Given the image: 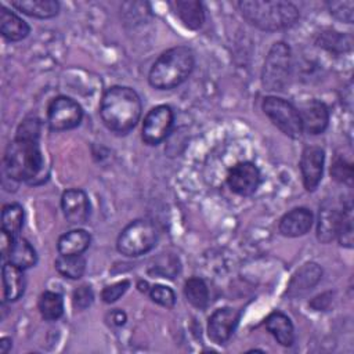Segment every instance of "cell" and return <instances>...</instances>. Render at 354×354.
I'll list each match as a JSON object with an SVG mask.
<instances>
[{"instance_id": "cell-1", "label": "cell", "mask_w": 354, "mask_h": 354, "mask_svg": "<svg viewBox=\"0 0 354 354\" xmlns=\"http://www.w3.org/2000/svg\"><path fill=\"white\" fill-rule=\"evenodd\" d=\"M41 124L36 118H26L17 129L15 138L4 152V171L14 181L33 183L44 167L43 153L39 145Z\"/></svg>"}, {"instance_id": "cell-2", "label": "cell", "mask_w": 354, "mask_h": 354, "mask_svg": "<svg viewBox=\"0 0 354 354\" xmlns=\"http://www.w3.org/2000/svg\"><path fill=\"white\" fill-rule=\"evenodd\" d=\"M141 109L140 95L126 86L109 87L100 102V116L104 124L118 134H126L136 127Z\"/></svg>"}, {"instance_id": "cell-3", "label": "cell", "mask_w": 354, "mask_h": 354, "mask_svg": "<svg viewBox=\"0 0 354 354\" xmlns=\"http://www.w3.org/2000/svg\"><path fill=\"white\" fill-rule=\"evenodd\" d=\"M194 66V51L185 46H176L156 58L149 69L148 82L153 88L170 90L185 82Z\"/></svg>"}, {"instance_id": "cell-4", "label": "cell", "mask_w": 354, "mask_h": 354, "mask_svg": "<svg viewBox=\"0 0 354 354\" xmlns=\"http://www.w3.org/2000/svg\"><path fill=\"white\" fill-rule=\"evenodd\" d=\"M242 17L261 30L275 32L293 26L299 19V10L290 1L242 0L238 3Z\"/></svg>"}, {"instance_id": "cell-5", "label": "cell", "mask_w": 354, "mask_h": 354, "mask_svg": "<svg viewBox=\"0 0 354 354\" xmlns=\"http://www.w3.org/2000/svg\"><path fill=\"white\" fill-rule=\"evenodd\" d=\"M158 242V230L151 220L137 218L129 223L116 241L118 250L129 257L148 253Z\"/></svg>"}, {"instance_id": "cell-6", "label": "cell", "mask_w": 354, "mask_h": 354, "mask_svg": "<svg viewBox=\"0 0 354 354\" xmlns=\"http://www.w3.org/2000/svg\"><path fill=\"white\" fill-rule=\"evenodd\" d=\"M292 76V51L283 41H277L271 46L266 55L261 82L268 91H282Z\"/></svg>"}, {"instance_id": "cell-7", "label": "cell", "mask_w": 354, "mask_h": 354, "mask_svg": "<svg viewBox=\"0 0 354 354\" xmlns=\"http://www.w3.org/2000/svg\"><path fill=\"white\" fill-rule=\"evenodd\" d=\"M261 109L272 124L277 126L285 136L290 138H299L301 136L303 129L297 108L288 100L277 95L264 97Z\"/></svg>"}, {"instance_id": "cell-8", "label": "cell", "mask_w": 354, "mask_h": 354, "mask_svg": "<svg viewBox=\"0 0 354 354\" xmlns=\"http://www.w3.org/2000/svg\"><path fill=\"white\" fill-rule=\"evenodd\" d=\"M83 119L82 106L66 95L55 97L47 108V123L54 131L75 129Z\"/></svg>"}, {"instance_id": "cell-9", "label": "cell", "mask_w": 354, "mask_h": 354, "mask_svg": "<svg viewBox=\"0 0 354 354\" xmlns=\"http://www.w3.org/2000/svg\"><path fill=\"white\" fill-rule=\"evenodd\" d=\"M174 115L169 105H158L152 108L144 118L141 138L148 145L160 144L173 127Z\"/></svg>"}, {"instance_id": "cell-10", "label": "cell", "mask_w": 354, "mask_h": 354, "mask_svg": "<svg viewBox=\"0 0 354 354\" xmlns=\"http://www.w3.org/2000/svg\"><path fill=\"white\" fill-rule=\"evenodd\" d=\"M261 183L259 167L252 162H239L234 165L227 174V184L232 192L241 196L253 195Z\"/></svg>"}, {"instance_id": "cell-11", "label": "cell", "mask_w": 354, "mask_h": 354, "mask_svg": "<svg viewBox=\"0 0 354 354\" xmlns=\"http://www.w3.org/2000/svg\"><path fill=\"white\" fill-rule=\"evenodd\" d=\"M325 152L321 147L310 145L301 152L299 167L301 173L303 185L307 191H315L321 183L324 173Z\"/></svg>"}, {"instance_id": "cell-12", "label": "cell", "mask_w": 354, "mask_h": 354, "mask_svg": "<svg viewBox=\"0 0 354 354\" xmlns=\"http://www.w3.org/2000/svg\"><path fill=\"white\" fill-rule=\"evenodd\" d=\"M239 322V311L231 307L217 308L207 322V336L214 344H224L230 340Z\"/></svg>"}, {"instance_id": "cell-13", "label": "cell", "mask_w": 354, "mask_h": 354, "mask_svg": "<svg viewBox=\"0 0 354 354\" xmlns=\"http://www.w3.org/2000/svg\"><path fill=\"white\" fill-rule=\"evenodd\" d=\"M297 112L304 133L321 134L326 130L329 123V111L322 101L315 98L307 100L300 104Z\"/></svg>"}, {"instance_id": "cell-14", "label": "cell", "mask_w": 354, "mask_h": 354, "mask_svg": "<svg viewBox=\"0 0 354 354\" xmlns=\"http://www.w3.org/2000/svg\"><path fill=\"white\" fill-rule=\"evenodd\" d=\"M61 209L69 224H83L90 214V201L80 188H69L61 196Z\"/></svg>"}, {"instance_id": "cell-15", "label": "cell", "mask_w": 354, "mask_h": 354, "mask_svg": "<svg viewBox=\"0 0 354 354\" xmlns=\"http://www.w3.org/2000/svg\"><path fill=\"white\" fill-rule=\"evenodd\" d=\"M313 221L314 216L310 209L295 207L281 217L278 223V230L283 236L296 238L307 234L313 225Z\"/></svg>"}, {"instance_id": "cell-16", "label": "cell", "mask_w": 354, "mask_h": 354, "mask_svg": "<svg viewBox=\"0 0 354 354\" xmlns=\"http://www.w3.org/2000/svg\"><path fill=\"white\" fill-rule=\"evenodd\" d=\"M322 270L317 263L303 264L293 275L288 285L286 295L289 297H297L311 290L321 279Z\"/></svg>"}, {"instance_id": "cell-17", "label": "cell", "mask_w": 354, "mask_h": 354, "mask_svg": "<svg viewBox=\"0 0 354 354\" xmlns=\"http://www.w3.org/2000/svg\"><path fill=\"white\" fill-rule=\"evenodd\" d=\"M340 213H342V207H339L330 199H326L319 206L318 224H317V238L319 239V242L329 243L336 236Z\"/></svg>"}, {"instance_id": "cell-18", "label": "cell", "mask_w": 354, "mask_h": 354, "mask_svg": "<svg viewBox=\"0 0 354 354\" xmlns=\"http://www.w3.org/2000/svg\"><path fill=\"white\" fill-rule=\"evenodd\" d=\"M1 281H3V292L4 299L7 301H17L25 292L26 281L24 275V270L11 264L10 261L6 263L1 268Z\"/></svg>"}, {"instance_id": "cell-19", "label": "cell", "mask_w": 354, "mask_h": 354, "mask_svg": "<svg viewBox=\"0 0 354 354\" xmlns=\"http://www.w3.org/2000/svg\"><path fill=\"white\" fill-rule=\"evenodd\" d=\"M266 329L283 347H290L295 342L293 324L290 318L281 311H272L266 318Z\"/></svg>"}, {"instance_id": "cell-20", "label": "cell", "mask_w": 354, "mask_h": 354, "mask_svg": "<svg viewBox=\"0 0 354 354\" xmlns=\"http://www.w3.org/2000/svg\"><path fill=\"white\" fill-rule=\"evenodd\" d=\"M30 32L29 25L14 11L0 7V33L8 41H19Z\"/></svg>"}, {"instance_id": "cell-21", "label": "cell", "mask_w": 354, "mask_h": 354, "mask_svg": "<svg viewBox=\"0 0 354 354\" xmlns=\"http://www.w3.org/2000/svg\"><path fill=\"white\" fill-rule=\"evenodd\" d=\"M176 14L181 22L192 30L202 28L205 22V8L198 0H177L174 3Z\"/></svg>"}, {"instance_id": "cell-22", "label": "cell", "mask_w": 354, "mask_h": 354, "mask_svg": "<svg viewBox=\"0 0 354 354\" xmlns=\"http://www.w3.org/2000/svg\"><path fill=\"white\" fill-rule=\"evenodd\" d=\"M11 6L29 17L40 19L53 18L59 11V3L57 0H14Z\"/></svg>"}, {"instance_id": "cell-23", "label": "cell", "mask_w": 354, "mask_h": 354, "mask_svg": "<svg viewBox=\"0 0 354 354\" xmlns=\"http://www.w3.org/2000/svg\"><path fill=\"white\" fill-rule=\"evenodd\" d=\"M90 242V234L83 228H76L59 236L57 249L59 254H82L88 249Z\"/></svg>"}, {"instance_id": "cell-24", "label": "cell", "mask_w": 354, "mask_h": 354, "mask_svg": "<svg viewBox=\"0 0 354 354\" xmlns=\"http://www.w3.org/2000/svg\"><path fill=\"white\" fill-rule=\"evenodd\" d=\"M8 261L21 270H26L37 263V254L28 239L17 236L8 253Z\"/></svg>"}, {"instance_id": "cell-25", "label": "cell", "mask_w": 354, "mask_h": 354, "mask_svg": "<svg viewBox=\"0 0 354 354\" xmlns=\"http://www.w3.org/2000/svg\"><path fill=\"white\" fill-rule=\"evenodd\" d=\"M180 260L176 254L160 253L151 261L148 267V274L158 278L173 279L180 272Z\"/></svg>"}, {"instance_id": "cell-26", "label": "cell", "mask_w": 354, "mask_h": 354, "mask_svg": "<svg viewBox=\"0 0 354 354\" xmlns=\"http://www.w3.org/2000/svg\"><path fill=\"white\" fill-rule=\"evenodd\" d=\"M37 307L43 319L57 321L64 314V299L58 292L46 290L40 295Z\"/></svg>"}, {"instance_id": "cell-27", "label": "cell", "mask_w": 354, "mask_h": 354, "mask_svg": "<svg viewBox=\"0 0 354 354\" xmlns=\"http://www.w3.org/2000/svg\"><path fill=\"white\" fill-rule=\"evenodd\" d=\"M54 266L58 274L69 279H79L86 271V260L82 254H59Z\"/></svg>"}, {"instance_id": "cell-28", "label": "cell", "mask_w": 354, "mask_h": 354, "mask_svg": "<svg viewBox=\"0 0 354 354\" xmlns=\"http://www.w3.org/2000/svg\"><path fill=\"white\" fill-rule=\"evenodd\" d=\"M315 43L319 47H322L330 53H335V54L350 51L351 44H353L350 35H343L340 32L330 30V29L318 33Z\"/></svg>"}, {"instance_id": "cell-29", "label": "cell", "mask_w": 354, "mask_h": 354, "mask_svg": "<svg viewBox=\"0 0 354 354\" xmlns=\"http://www.w3.org/2000/svg\"><path fill=\"white\" fill-rule=\"evenodd\" d=\"M24 225V209L19 203H7L1 210V231L17 238Z\"/></svg>"}, {"instance_id": "cell-30", "label": "cell", "mask_w": 354, "mask_h": 354, "mask_svg": "<svg viewBox=\"0 0 354 354\" xmlns=\"http://www.w3.org/2000/svg\"><path fill=\"white\" fill-rule=\"evenodd\" d=\"M184 296L195 308H205L209 303V289L202 278L191 277L184 283Z\"/></svg>"}, {"instance_id": "cell-31", "label": "cell", "mask_w": 354, "mask_h": 354, "mask_svg": "<svg viewBox=\"0 0 354 354\" xmlns=\"http://www.w3.org/2000/svg\"><path fill=\"white\" fill-rule=\"evenodd\" d=\"M336 236L342 246H346V248L353 246V205L350 199L342 206Z\"/></svg>"}, {"instance_id": "cell-32", "label": "cell", "mask_w": 354, "mask_h": 354, "mask_svg": "<svg viewBox=\"0 0 354 354\" xmlns=\"http://www.w3.org/2000/svg\"><path fill=\"white\" fill-rule=\"evenodd\" d=\"M149 297L153 303L171 308L176 304V295L171 288L165 286V285H153L149 288Z\"/></svg>"}, {"instance_id": "cell-33", "label": "cell", "mask_w": 354, "mask_h": 354, "mask_svg": "<svg viewBox=\"0 0 354 354\" xmlns=\"http://www.w3.org/2000/svg\"><path fill=\"white\" fill-rule=\"evenodd\" d=\"M329 12L339 21H343L346 24H351L354 19V1H329L328 3Z\"/></svg>"}, {"instance_id": "cell-34", "label": "cell", "mask_w": 354, "mask_h": 354, "mask_svg": "<svg viewBox=\"0 0 354 354\" xmlns=\"http://www.w3.org/2000/svg\"><path fill=\"white\" fill-rule=\"evenodd\" d=\"M330 176L333 180L339 183H351L353 180V165L343 159L342 156H336L330 166Z\"/></svg>"}, {"instance_id": "cell-35", "label": "cell", "mask_w": 354, "mask_h": 354, "mask_svg": "<svg viewBox=\"0 0 354 354\" xmlns=\"http://www.w3.org/2000/svg\"><path fill=\"white\" fill-rule=\"evenodd\" d=\"M94 301V292L90 285H80L73 290L72 304L76 310H86Z\"/></svg>"}, {"instance_id": "cell-36", "label": "cell", "mask_w": 354, "mask_h": 354, "mask_svg": "<svg viewBox=\"0 0 354 354\" xmlns=\"http://www.w3.org/2000/svg\"><path fill=\"white\" fill-rule=\"evenodd\" d=\"M129 286H130V281H127V279H123V281H119L116 283L105 286L101 292L102 301L108 303V304L115 303L120 296H123L126 293Z\"/></svg>"}, {"instance_id": "cell-37", "label": "cell", "mask_w": 354, "mask_h": 354, "mask_svg": "<svg viewBox=\"0 0 354 354\" xmlns=\"http://www.w3.org/2000/svg\"><path fill=\"white\" fill-rule=\"evenodd\" d=\"M14 236L6 234L4 231H1V236H0V246H1V257L6 259L8 257V253L11 250V246L14 243Z\"/></svg>"}, {"instance_id": "cell-38", "label": "cell", "mask_w": 354, "mask_h": 354, "mask_svg": "<svg viewBox=\"0 0 354 354\" xmlns=\"http://www.w3.org/2000/svg\"><path fill=\"white\" fill-rule=\"evenodd\" d=\"M108 317L111 318V324L112 325H116V326H120L126 322V314L120 310H112Z\"/></svg>"}, {"instance_id": "cell-39", "label": "cell", "mask_w": 354, "mask_h": 354, "mask_svg": "<svg viewBox=\"0 0 354 354\" xmlns=\"http://www.w3.org/2000/svg\"><path fill=\"white\" fill-rule=\"evenodd\" d=\"M10 348H11V339L3 337V339L0 340V353H1V354H6V353L10 351Z\"/></svg>"}]
</instances>
